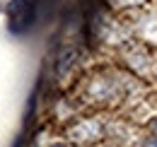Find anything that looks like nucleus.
<instances>
[{
	"mask_svg": "<svg viewBox=\"0 0 157 147\" xmlns=\"http://www.w3.org/2000/svg\"><path fill=\"white\" fill-rule=\"evenodd\" d=\"M34 7H36V0H10L7 17H10V29H12L15 34L24 32V29L32 24Z\"/></svg>",
	"mask_w": 157,
	"mask_h": 147,
	"instance_id": "obj_1",
	"label": "nucleus"
},
{
	"mask_svg": "<svg viewBox=\"0 0 157 147\" xmlns=\"http://www.w3.org/2000/svg\"><path fill=\"white\" fill-rule=\"evenodd\" d=\"M152 130H155V133H157V121H155V123H152Z\"/></svg>",
	"mask_w": 157,
	"mask_h": 147,
	"instance_id": "obj_2",
	"label": "nucleus"
}]
</instances>
